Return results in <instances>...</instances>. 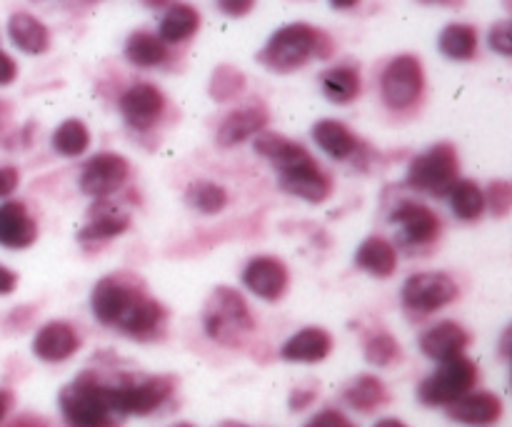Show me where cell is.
<instances>
[{
  "instance_id": "cell-9",
  "label": "cell",
  "mask_w": 512,
  "mask_h": 427,
  "mask_svg": "<svg viewBox=\"0 0 512 427\" xmlns=\"http://www.w3.org/2000/svg\"><path fill=\"white\" fill-rule=\"evenodd\" d=\"M458 293V283L448 273H415L405 280L400 300L413 313L430 315L453 303Z\"/></svg>"
},
{
  "instance_id": "cell-42",
  "label": "cell",
  "mask_w": 512,
  "mask_h": 427,
  "mask_svg": "<svg viewBox=\"0 0 512 427\" xmlns=\"http://www.w3.org/2000/svg\"><path fill=\"white\" fill-rule=\"evenodd\" d=\"M313 400H315L313 390H293V395H290V410L300 413V410L308 408Z\"/></svg>"
},
{
  "instance_id": "cell-5",
  "label": "cell",
  "mask_w": 512,
  "mask_h": 427,
  "mask_svg": "<svg viewBox=\"0 0 512 427\" xmlns=\"http://www.w3.org/2000/svg\"><path fill=\"white\" fill-rule=\"evenodd\" d=\"M405 183L430 195H448L458 183V153L453 145L438 143L410 163Z\"/></svg>"
},
{
  "instance_id": "cell-20",
  "label": "cell",
  "mask_w": 512,
  "mask_h": 427,
  "mask_svg": "<svg viewBox=\"0 0 512 427\" xmlns=\"http://www.w3.org/2000/svg\"><path fill=\"white\" fill-rule=\"evenodd\" d=\"M330 350H333V338H330L328 330L303 328L285 340L283 348H280V358L288 360V363L315 365L323 363Z\"/></svg>"
},
{
  "instance_id": "cell-33",
  "label": "cell",
  "mask_w": 512,
  "mask_h": 427,
  "mask_svg": "<svg viewBox=\"0 0 512 427\" xmlns=\"http://www.w3.org/2000/svg\"><path fill=\"white\" fill-rule=\"evenodd\" d=\"M185 203L203 215H218L228 208V193L213 180H198L185 190Z\"/></svg>"
},
{
  "instance_id": "cell-34",
  "label": "cell",
  "mask_w": 512,
  "mask_h": 427,
  "mask_svg": "<svg viewBox=\"0 0 512 427\" xmlns=\"http://www.w3.org/2000/svg\"><path fill=\"white\" fill-rule=\"evenodd\" d=\"M400 358V345L393 335L388 333H375L365 343V360L375 368H388V365L398 363Z\"/></svg>"
},
{
  "instance_id": "cell-15",
  "label": "cell",
  "mask_w": 512,
  "mask_h": 427,
  "mask_svg": "<svg viewBox=\"0 0 512 427\" xmlns=\"http://www.w3.org/2000/svg\"><path fill=\"white\" fill-rule=\"evenodd\" d=\"M78 350H80L78 330H75L73 325L63 323V320L45 323L33 338V353L35 358L43 360V363H65V360L73 358Z\"/></svg>"
},
{
  "instance_id": "cell-37",
  "label": "cell",
  "mask_w": 512,
  "mask_h": 427,
  "mask_svg": "<svg viewBox=\"0 0 512 427\" xmlns=\"http://www.w3.org/2000/svg\"><path fill=\"white\" fill-rule=\"evenodd\" d=\"M488 43H490V48L495 50V53L503 55V58H510V55H512L510 20H500V23H495L493 28H490Z\"/></svg>"
},
{
  "instance_id": "cell-21",
  "label": "cell",
  "mask_w": 512,
  "mask_h": 427,
  "mask_svg": "<svg viewBox=\"0 0 512 427\" xmlns=\"http://www.w3.org/2000/svg\"><path fill=\"white\" fill-rule=\"evenodd\" d=\"M8 38L28 55H43L50 48V30L30 13H13L8 18Z\"/></svg>"
},
{
  "instance_id": "cell-12",
  "label": "cell",
  "mask_w": 512,
  "mask_h": 427,
  "mask_svg": "<svg viewBox=\"0 0 512 427\" xmlns=\"http://www.w3.org/2000/svg\"><path fill=\"white\" fill-rule=\"evenodd\" d=\"M278 183L285 193L295 195V198L305 200V203H323V200H328L330 190H333L328 175L320 170L313 155L278 170Z\"/></svg>"
},
{
  "instance_id": "cell-14",
  "label": "cell",
  "mask_w": 512,
  "mask_h": 427,
  "mask_svg": "<svg viewBox=\"0 0 512 427\" xmlns=\"http://www.w3.org/2000/svg\"><path fill=\"white\" fill-rule=\"evenodd\" d=\"M390 220L400 228V240L413 248L433 243L440 235V218L423 203H400Z\"/></svg>"
},
{
  "instance_id": "cell-50",
  "label": "cell",
  "mask_w": 512,
  "mask_h": 427,
  "mask_svg": "<svg viewBox=\"0 0 512 427\" xmlns=\"http://www.w3.org/2000/svg\"><path fill=\"white\" fill-rule=\"evenodd\" d=\"M173 427H193V425H188V423H180V425H173Z\"/></svg>"
},
{
  "instance_id": "cell-13",
  "label": "cell",
  "mask_w": 512,
  "mask_h": 427,
  "mask_svg": "<svg viewBox=\"0 0 512 427\" xmlns=\"http://www.w3.org/2000/svg\"><path fill=\"white\" fill-rule=\"evenodd\" d=\"M288 268L273 255H258L243 270V285L260 300H280L288 290Z\"/></svg>"
},
{
  "instance_id": "cell-32",
  "label": "cell",
  "mask_w": 512,
  "mask_h": 427,
  "mask_svg": "<svg viewBox=\"0 0 512 427\" xmlns=\"http://www.w3.org/2000/svg\"><path fill=\"white\" fill-rule=\"evenodd\" d=\"M445 198L460 220H478L485 213V193L473 180H458Z\"/></svg>"
},
{
  "instance_id": "cell-30",
  "label": "cell",
  "mask_w": 512,
  "mask_h": 427,
  "mask_svg": "<svg viewBox=\"0 0 512 427\" xmlns=\"http://www.w3.org/2000/svg\"><path fill=\"white\" fill-rule=\"evenodd\" d=\"M438 48L445 58L463 63V60L475 58V53H478V33L468 23H450L440 33Z\"/></svg>"
},
{
  "instance_id": "cell-10",
  "label": "cell",
  "mask_w": 512,
  "mask_h": 427,
  "mask_svg": "<svg viewBox=\"0 0 512 427\" xmlns=\"http://www.w3.org/2000/svg\"><path fill=\"white\" fill-rule=\"evenodd\" d=\"M130 175V165L118 153H98L83 165L80 170V190L88 198L103 200L108 195L118 193Z\"/></svg>"
},
{
  "instance_id": "cell-35",
  "label": "cell",
  "mask_w": 512,
  "mask_h": 427,
  "mask_svg": "<svg viewBox=\"0 0 512 427\" xmlns=\"http://www.w3.org/2000/svg\"><path fill=\"white\" fill-rule=\"evenodd\" d=\"M243 85H245V78L238 68L220 65V68L213 73V78H210V95L223 103V100L235 98V95L243 90Z\"/></svg>"
},
{
  "instance_id": "cell-41",
  "label": "cell",
  "mask_w": 512,
  "mask_h": 427,
  "mask_svg": "<svg viewBox=\"0 0 512 427\" xmlns=\"http://www.w3.org/2000/svg\"><path fill=\"white\" fill-rule=\"evenodd\" d=\"M15 75H18V65H15V60L8 53L0 50V85H10Z\"/></svg>"
},
{
  "instance_id": "cell-39",
  "label": "cell",
  "mask_w": 512,
  "mask_h": 427,
  "mask_svg": "<svg viewBox=\"0 0 512 427\" xmlns=\"http://www.w3.org/2000/svg\"><path fill=\"white\" fill-rule=\"evenodd\" d=\"M18 183H20L18 170L10 168V165H0V200L10 198V195L18 190Z\"/></svg>"
},
{
  "instance_id": "cell-48",
  "label": "cell",
  "mask_w": 512,
  "mask_h": 427,
  "mask_svg": "<svg viewBox=\"0 0 512 427\" xmlns=\"http://www.w3.org/2000/svg\"><path fill=\"white\" fill-rule=\"evenodd\" d=\"M145 5H150V8H163V5H168L170 0H143Z\"/></svg>"
},
{
  "instance_id": "cell-45",
  "label": "cell",
  "mask_w": 512,
  "mask_h": 427,
  "mask_svg": "<svg viewBox=\"0 0 512 427\" xmlns=\"http://www.w3.org/2000/svg\"><path fill=\"white\" fill-rule=\"evenodd\" d=\"M10 405H13V395H10L8 390H0V425H3V420L8 418Z\"/></svg>"
},
{
  "instance_id": "cell-16",
  "label": "cell",
  "mask_w": 512,
  "mask_h": 427,
  "mask_svg": "<svg viewBox=\"0 0 512 427\" xmlns=\"http://www.w3.org/2000/svg\"><path fill=\"white\" fill-rule=\"evenodd\" d=\"M468 343V330L453 320H443V323L433 325L420 335V350H423L425 358L435 360V363H448V360L465 355Z\"/></svg>"
},
{
  "instance_id": "cell-36",
  "label": "cell",
  "mask_w": 512,
  "mask_h": 427,
  "mask_svg": "<svg viewBox=\"0 0 512 427\" xmlns=\"http://www.w3.org/2000/svg\"><path fill=\"white\" fill-rule=\"evenodd\" d=\"M485 208H490V213L495 218H505L512 208V188L508 180H493L485 193Z\"/></svg>"
},
{
  "instance_id": "cell-43",
  "label": "cell",
  "mask_w": 512,
  "mask_h": 427,
  "mask_svg": "<svg viewBox=\"0 0 512 427\" xmlns=\"http://www.w3.org/2000/svg\"><path fill=\"white\" fill-rule=\"evenodd\" d=\"M15 285H18V275L5 268V265H0V295H10Z\"/></svg>"
},
{
  "instance_id": "cell-1",
  "label": "cell",
  "mask_w": 512,
  "mask_h": 427,
  "mask_svg": "<svg viewBox=\"0 0 512 427\" xmlns=\"http://www.w3.org/2000/svg\"><path fill=\"white\" fill-rule=\"evenodd\" d=\"M330 48L333 45L318 28L308 23H290L270 35L265 48L260 50L258 60L273 73H293L315 55L325 58Z\"/></svg>"
},
{
  "instance_id": "cell-25",
  "label": "cell",
  "mask_w": 512,
  "mask_h": 427,
  "mask_svg": "<svg viewBox=\"0 0 512 427\" xmlns=\"http://www.w3.org/2000/svg\"><path fill=\"white\" fill-rule=\"evenodd\" d=\"M253 148H255V153L263 155V158L268 160L275 170L288 168V165L298 163V160L308 158L310 155L300 143H293V140H288L285 135H280V133H265V130L263 133L255 135Z\"/></svg>"
},
{
  "instance_id": "cell-44",
  "label": "cell",
  "mask_w": 512,
  "mask_h": 427,
  "mask_svg": "<svg viewBox=\"0 0 512 427\" xmlns=\"http://www.w3.org/2000/svg\"><path fill=\"white\" fill-rule=\"evenodd\" d=\"M8 427H48L43 418H33V415H23V418L13 420Z\"/></svg>"
},
{
  "instance_id": "cell-4",
  "label": "cell",
  "mask_w": 512,
  "mask_h": 427,
  "mask_svg": "<svg viewBox=\"0 0 512 427\" xmlns=\"http://www.w3.org/2000/svg\"><path fill=\"white\" fill-rule=\"evenodd\" d=\"M478 383V368L465 355L440 363L433 375L418 385V400L428 408H448L455 400L468 395Z\"/></svg>"
},
{
  "instance_id": "cell-11",
  "label": "cell",
  "mask_w": 512,
  "mask_h": 427,
  "mask_svg": "<svg viewBox=\"0 0 512 427\" xmlns=\"http://www.w3.org/2000/svg\"><path fill=\"white\" fill-rule=\"evenodd\" d=\"M120 115L133 130L143 133L160 120L165 110V95L153 83H135L120 95Z\"/></svg>"
},
{
  "instance_id": "cell-7",
  "label": "cell",
  "mask_w": 512,
  "mask_h": 427,
  "mask_svg": "<svg viewBox=\"0 0 512 427\" xmlns=\"http://www.w3.org/2000/svg\"><path fill=\"white\" fill-rule=\"evenodd\" d=\"M425 88L423 65L415 55H398L380 75V95L390 110H408L418 103Z\"/></svg>"
},
{
  "instance_id": "cell-6",
  "label": "cell",
  "mask_w": 512,
  "mask_h": 427,
  "mask_svg": "<svg viewBox=\"0 0 512 427\" xmlns=\"http://www.w3.org/2000/svg\"><path fill=\"white\" fill-rule=\"evenodd\" d=\"M143 298L145 293L135 283L118 278V275H108L90 293V310L100 325L123 330V325L128 323Z\"/></svg>"
},
{
  "instance_id": "cell-24",
  "label": "cell",
  "mask_w": 512,
  "mask_h": 427,
  "mask_svg": "<svg viewBox=\"0 0 512 427\" xmlns=\"http://www.w3.org/2000/svg\"><path fill=\"white\" fill-rule=\"evenodd\" d=\"M355 265L365 273L375 275V278H390L398 268V253H395L393 243L385 238H373L363 240V245L355 253Z\"/></svg>"
},
{
  "instance_id": "cell-38",
  "label": "cell",
  "mask_w": 512,
  "mask_h": 427,
  "mask_svg": "<svg viewBox=\"0 0 512 427\" xmlns=\"http://www.w3.org/2000/svg\"><path fill=\"white\" fill-rule=\"evenodd\" d=\"M305 427H355V425L350 423L340 410H323V413L315 415V418Z\"/></svg>"
},
{
  "instance_id": "cell-8",
  "label": "cell",
  "mask_w": 512,
  "mask_h": 427,
  "mask_svg": "<svg viewBox=\"0 0 512 427\" xmlns=\"http://www.w3.org/2000/svg\"><path fill=\"white\" fill-rule=\"evenodd\" d=\"M170 395H173V380L165 378V375L110 385L115 415H138V418H143V415H150L158 408H163L170 400Z\"/></svg>"
},
{
  "instance_id": "cell-27",
  "label": "cell",
  "mask_w": 512,
  "mask_h": 427,
  "mask_svg": "<svg viewBox=\"0 0 512 427\" xmlns=\"http://www.w3.org/2000/svg\"><path fill=\"white\" fill-rule=\"evenodd\" d=\"M125 58L135 68H158L168 60V45L158 35L148 33V30H138V33L128 35V40H125Z\"/></svg>"
},
{
  "instance_id": "cell-29",
  "label": "cell",
  "mask_w": 512,
  "mask_h": 427,
  "mask_svg": "<svg viewBox=\"0 0 512 427\" xmlns=\"http://www.w3.org/2000/svg\"><path fill=\"white\" fill-rule=\"evenodd\" d=\"M343 400L348 408H353L355 413H373L380 405H385L388 400V390H385L383 380L375 378V375H360L353 383L345 388Z\"/></svg>"
},
{
  "instance_id": "cell-31",
  "label": "cell",
  "mask_w": 512,
  "mask_h": 427,
  "mask_svg": "<svg viewBox=\"0 0 512 427\" xmlns=\"http://www.w3.org/2000/svg\"><path fill=\"white\" fill-rule=\"evenodd\" d=\"M50 143H53L55 153L63 155V158H80L90 145V130L88 125L78 118L63 120V123L55 128Z\"/></svg>"
},
{
  "instance_id": "cell-18",
  "label": "cell",
  "mask_w": 512,
  "mask_h": 427,
  "mask_svg": "<svg viewBox=\"0 0 512 427\" xmlns=\"http://www.w3.org/2000/svg\"><path fill=\"white\" fill-rule=\"evenodd\" d=\"M500 415H503V400L485 390H470L468 395L448 405V418L470 427L493 425Z\"/></svg>"
},
{
  "instance_id": "cell-2",
  "label": "cell",
  "mask_w": 512,
  "mask_h": 427,
  "mask_svg": "<svg viewBox=\"0 0 512 427\" xmlns=\"http://www.w3.org/2000/svg\"><path fill=\"white\" fill-rule=\"evenodd\" d=\"M60 415L68 427H113L115 410L110 385L98 375L83 373L60 390Z\"/></svg>"
},
{
  "instance_id": "cell-23",
  "label": "cell",
  "mask_w": 512,
  "mask_h": 427,
  "mask_svg": "<svg viewBox=\"0 0 512 427\" xmlns=\"http://www.w3.org/2000/svg\"><path fill=\"white\" fill-rule=\"evenodd\" d=\"M313 140L333 160H348L358 150V138L340 120H318L313 125Z\"/></svg>"
},
{
  "instance_id": "cell-17",
  "label": "cell",
  "mask_w": 512,
  "mask_h": 427,
  "mask_svg": "<svg viewBox=\"0 0 512 427\" xmlns=\"http://www.w3.org/2000/svg\"><path fill=\"white\" fill-rule=\"evenodd\" d=\"M270 115L263 105H243V108H235L233 113L225 115V120L218 128V145L220 148H235V145L245 143V140L255 138L258 133H263L265 125H268Z\"/></svg>"
},
{
  "instance_id": "cell-3",
  "label": "cell",
  "mask_w": 512,
  "mask_h": 427,
  "mask_svg": "<svg viewBox=\"0 0 512 427\" xmlns=\"http://www.w3.org/2000/svg\"><path fill=\"white\" fill-rule=\"evenodd\" d=\"M203 328L215 343L225 345V348H238L245 335L255 328V323L248 303L238 290L215 288L203 315Z\"/></svg>"
},
{
  "instance_id": "cell-22",
  "label": "cell",
  "mask_w": 512,
  "mask_h": 427,
  "mask_svg": "<svg viewBox=\"0 0 512 427\" xmlns=\"http://www.w3.org/2000/svg\"><path fill=\"white\" fill-rule=\"evenodd\" d=\"M200 28V13L188 3H170L165 15L160 18L158 38L165 45H178L193 38Z\"/></svg>"
},
{
  "instance_id": "cell-19",
  "label": "cell",
  "mask_w": 512,
  "mask_h": 427,
  "mask_svg": "<svg viewBox=\"0 0 512 427\" xmlns=\"http://www.w3.org/2000/svg\"><path fill=\"white\" fill-rule=\"evenodd\" d=\"M38 240V223L23 203L0 205V245L8 250H25Z\"/></svg>"
},
{
  "instance_id": "cell-26",
  "label": "cell",
  "mask_w": 512,
  "mask_h": 427,
  "mask_svg": "<svg viewBox=\"0 0 512 427\" xmlns=\"http://www.w3.org/2000/svg\"><path fill=\"white\" fill-rule=\"evenodd\" d=\"M130 228V218L125 213H118L113 208H103L98 205L93 218L83 225V230L78 233V240L83 245H95V243H108V240L118 238L125 230Z\"/></svg>"
},
{
  "instance_id": "cell-28",
  "label": "cell",
  "mask_w": 512,
  "mask_h": 427,
  "mask_svg": "<svg viewBox=\"0 0 512 427\" xmlns=\"http://www.w3.org/2000/svg\"><path fill=\"white\" fill-rule=\"evenodd\" d=\"M320 88L323 95L335 105L353 103L360 95V75L350 65H335L320 75Z\"/></svg>"
},
{
  "instance_id": "cell-46",
  "label": "cell",
  "mask_w": 512,
  "mask_h": 427,
  "mask_svg": "<svg viewBox=\"0 0 512 427\" xmlns=\"http://www.w3.org/2000/svg\"><path fill=\"white\" fill-rule=\"evenodd\" d=\"M335 10H350L360 3V0H328Z\"/></svg>"
},
{
  "instance_id": "cell-40",
  "label": "cell",
  "mask_w": 512,
  "mask_h": 427,
  "mask_svg": "<svg viewBox=\"0 0 512 427\" xmlns=\"http://www.w3.org/2000/svg\"><path fill=\"white\" fill-rule=\"evenodd\" d=\"M255 0H218L220 13H225L228 18H243L253 10Z\"/></svg>"
},
{
  "instance_id": "cell-47",
  "label": "cell",
  "mask_w": 512,
  "mask_h": 427,
  "mask_svg": "<svg viewBox=\"0 0 512 427\" xmlns=\"http://www.w3.org/2000/svg\"><path fill=\"white\" fill-rule=\"evenodd\" d=\"M373 427H408V425L400 423V420H395V418H383V420H378Z\"/></svg>"
},
{
  "instance_id": "cell-49",
  "label": "cell",
  "mask_w": 512,
  "mask_h": 427,
  "mask_svg": "<svg viewBox=\"0 0 512 427\" xmlns=\"http://www.w3.org/2000/svg\"><path fill=\"white\" fill-rule=\"evenodd\" d=\"M218 427H248V425H243V423H233V420H230V423H223V425H218Z\"/></svg>"
}]
</instances>
